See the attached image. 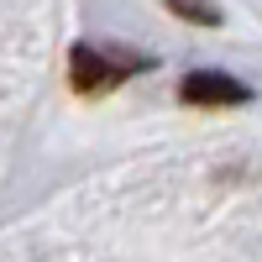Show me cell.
Returning <instances> with one entry per match:
<instances>
[{
    "mask_svg": "<svg viewBox=\"0 0 262 262\" xmlns=\"http://www.w3.org/2000/svg\"><path fill=\"white\" fill-rule=\"evenodd\" d=\"M147 69V58L137 53H95V48H74V63H69V74L84 95H100V90H116V84L126 74H137Z\"/></svg>",
    "mask_w": 262,
    "mask_h": 262,
    "instance_id": "1",
    "label": "cell"
},
{
    "mask_svg": "<svg viewBox=\"0 0 262 262\" xmlns=\"http://www.w3.org/2000/svg\"><path fill=\"white\" fill-rule=\"evenodd\" d=\"M179 95H184L189 105H236V100H252L247 84H236V79H226V74H189V79L179 84Z\"/></svg>",
    "mask_w": 262,
    "mask_h": 262,
    "instance_id": "2",
    "label": "cell"
}]
</instances>
